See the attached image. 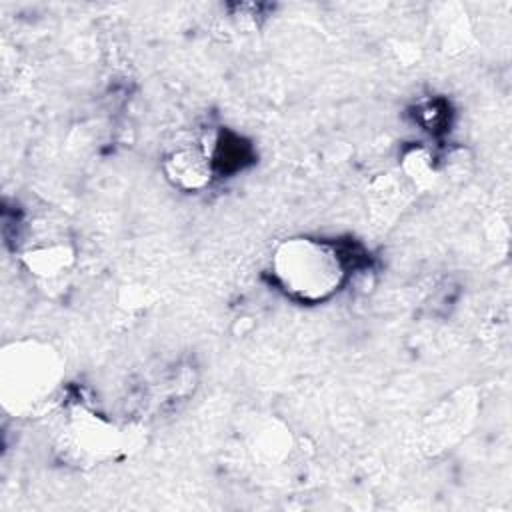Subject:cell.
Returning <instances> with one entry per match:
<instances>
[{
	"mask_svg": "<svg viewBox=\"0 0 512 512\" xmlns=\"http://www.w3.org/2000/svg\"><path fill=\"white\" fill-rule=\"evenodd\" d=\"M478 412V398L470 388H460L458 392L440 400L424 420L422 438L430 452L446 450L464 438L474 424Z\"/></svg>",
	"mask_w": 512,
	"mask_h": 512,
	"instance_id": "3",
	"label": "cell"
},
{
	"mask_svg": "<svg viewBox=\"0 0 512 512\" xmlns=\"http://www.w3.org/2000/svg\"><path fill=\"white\" fill-rule=\"evenodd\" d=\"M60 356L44 342L18 340L4 346L0 356V396L12 414H32L58 388Z\"/></svg>",
	"mask_w": 512,
	"mask_h": 512,
	"instance_id": "2",
	"label": "cell"
},
{
	"mask_svg": "<svg viewBox=\"0 0 512 512\" xmlns=\"http://www.w3.org/2000/svg\"><path fill=\"white\" fill-rule=\"evenodd\" d=\"M164 172L174 186L184 190H200L210 182L214 166L206 148L184 146L166 156Z\"/></svg>",
	"mask_w": 512,
	"mask_h": 512,
	"instance_id": "5",
	"label": "cell"
},
{
	"mask_svg": "<svg viewBox=\"0 0 512 512\" xmlns=\"http://www.w3.org/2000/svg\"><path fill=\"white\" fill-rule=\"evenodd\" d=\"M270 268L280 290L304 304L328 300L346 278V266L336 246L306 236L280 242Z\"/></svg>",
	"mask_w": 512,
	"mask_h": 512,
	"instance_id": "1",
	"label": "cell"
},
{
	"mask_svg": "<svg viewBox=\"0 0 512 512\" xmlns=\"http://www.w3.org/2000/svg\"><path fill=\"white\" fill-rule=\"evenodd\" d=\"M64 432V448L78 460L94 464L110 458L122 446V432L102 416L78 410L70 414Z\"/></svg>",
	"mask_w": 512,
	"mask_h": 512,
	"instance_id": "4",
	"label": "cell"
},
{
	"mask_svg": "<svg viewBox=\"0 0 512 512\" xmlns=\"http://www.w3.org/2000/svg\"><path fill=\"white\" fill-rule=\"evenodd\" d=\"M26 264L40 276H56L72 262V252L64 244H48L24 254Z\"/></svg>",
	"mask_w": 512,
	"mask_h": 512,
	"instance_id": "6",
	"label": "cell"
}]
</instances>
